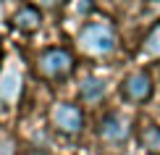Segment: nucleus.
<instances>
[{
	"instance_id": "nucleus-12",
	"label": "nucleus",
	"mask_w": 160,
	"mask_h": 155,
	"mask_svg": "<svg viewBox=\"0 0 160 155\" xmlns=\"http://www.w3.org/2000/svg\"><path fill=\"white\" fill-rule=\"evenodd\" d=\"M0 60H3V55H0Z\"/></svg>"
},
{
	"instance_id": "nucleus-5",
	"label": "nucleus",
	"mask_w": 160,
	"mask_h": 155,
	"mask_svg": "<svg viewBox=\"0 0 160 155\" xmlns=\"http://www.w3.org/2000/svg\"><path fill=\"white\" fill-rule=\"evenodd\" d=\"M97 137L102 139L105 145L110 147H118V145H126L131 139V121L123 116V113H105L97 124Z\"/></svg>"
},
{
	"instance_id": "nucleus-10",
	"label": "nucleus",
	"mask_w": 160,
	"mask_h": 155,
	"mask_svg": "<svg viewBox=\"0 0 160 155\" xmlns=\"http://www.w3.org/2000/svg\"><path fill=\"white\" fill-rule=\"evenodd\" d=\"M142 58L147 60H160V21L144 34L142 39Z\"/></svg>"
},
{
	"instance_id": "nucleus-6",
	"label": "nucleus",
	"mask_w": 160,
	"mask_h": 155,
	"mask_svg": "<svg viewBox=\"0 0 160 155\" xmlns=\"http://www.w3.org/2000/svg\"><path fill=\"white\" fill-rule=\"evenodd\" d=\"M11 26L16 32H21V34H34L42 26V13H39L37 5H21L11 16Z\"/></svg>"
},
{
	"instance_id": "nucleus-4",
	"label": "nucleus",
	"mask_w": 160,
	"mask_h": 155,
	"mask_svg": "<svg viewBox=\"0 0 160 155\" xmlns=\"http://www.w3.org/2000/svg\"><path fill=\"white\" fill-rule=\"evenodd\" d=\"M118 92L129 105H144L155 95V79H152V74L147 69H137L121 79Z\"/></svg>"
},
{
	"instance_id": "nucleus-11",
	"label": "nucleus",
	"mask_w": 160,
	"mask_h": 155,
	"mask_svg": "<svg viewBox=\"0 0 160 155\" xmlns=\"http://www.w3.org/2000/svg\"><path fill=\"white\" fill-rule=\"evenodd\" d=\"M0 155H18L16 139H13V134H8V132H0Z\"/></svg>"
},
{
	"instance_id": "nucleus-8",
	"label": "nucleus",
	"mask_w": 160,
	"mask_h": 155,
	"mask_svg": "<svg viewBox=\"0 0 160 155\" xmlns=\"http://www.w3.org/2000/svg\"><path fill=\"white\" fill-rule=\"evenodd\" d=\"M108 95V84L102 82L100 76H87L82 79V84H79V97H82V103L87 105H100Z\"/></svg>"
},
{
	"instance_id": "nucleus-7",
	"label": "nucleus",
	"mask_w": 160,
	"mask_h": 155,
	"mask_svg": "<svg viewBox=\"0 0 160 155\" xmlns=\"http://www.w3.org/2000/svg\"><path fill=\"white\" fill-rule=\"evenodd\" d=\"M21 92H24V79L16 69H8L5 74H0V103L5 105L18 103Z\"/></svg>"
},
{
	"instance_id": "nucleus-9",
	"label": "nucleus",
	"mask_w": 160,
	"mask_h": 155,
	"mask_svg": "<svg viewBox=\"0 0 160 155\" xmlns=\"http://www.w3.org/2000/svg\"><path fill=\"white\" fill-rule=\"evenodd\" d=\"M139 147H142L147 155H160V126L152 124V121H144L137 132Z\"/></svg>"
},
{
	"instance_id": "nucleus-2",
	"label": "nucleus",
	"mask_w": 160,
	"mask_h": 155,
	"mask_svg": "<svg viewBox=\"0 0 160 155\" xmlns=\"http://www.w3.org/2000/svg\"><path fill=\"white\" fill-rule=\"evenodd\" d=\"M76 69V58L66 48H48L37 58V71L45 82H63Z\"/></svg>"
},
{
	"instance_id": "nucleus-3",
	"label": "nucleus",
	"mask_w": 160,
	"mask_h": 155,
	"mask_svg": "<svg viewBox=\"0 0 160 155\" xmlns=\"http://www.w3.org/2000/svg\"><path fill=\"white\" fill-rule=\"evenodd\" d=\"M48 121H50L52 132L63 134V137H68V139L79 137V134L84 132V124H87L82 105L68 103V100H61V103L52 105L50 113H48Z\"/></svg>"
},
{
	"instance_id": "nucleus-1",
	"label": "nucleus",
	"mask_w": 160,
	"mask_h": 155,
	"mask_svg": "<svg viewBox=\"0 0 160 155\" xmlns=\"http://www.w3.org/2000/svg\"><path fill=\"white\" fill-rule=\"evenodd\" d=\"M76 48L89 58H108L118 50V32L110 21H87L76 32Z\"/></svg>"
}]
</instances>
